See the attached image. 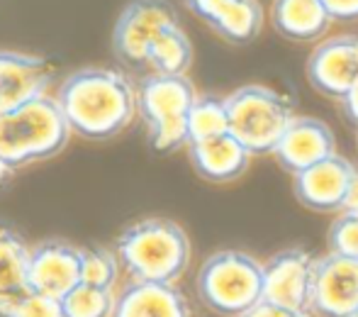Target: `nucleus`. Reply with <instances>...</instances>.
I'll return each instance as SVG.
<instances>
[{
	"mask_svg": "<svg viewBox=\"0 0 358 317\" xmlns=\"http://www.w3.org/2000/svg\"><path fill=\"white\" fill-rule=\"evenodd\" d=\"M195 286L205 308L241 317L264 300V264L246 251L222 249L205 259Z\"/></svg>",
	"mask_w": 358,
	"mask_h": 317,
	"instance_id": "obj_4",
	"label": "nucleus"
},
{
	"mask_svg": "<svg viewBox=\"0 0 358 317\" xmlns=\"http://www.w3.org/2000/svg\"><path fill=\"white\" fill-rule=\"evenodd\" d=\"M341 103V108H344V115L351 120V122L358 127V78H356V83L349 88V93L344 95V98L339 100Z\"/></svg>",
	"mask_w": 358,
	"mask_h": 317,
	"instance_id": "obj_28",
	"label": "nucleus"
},
{
	"mask_svg": "<svg viewBox=\"0 0 358 317\" xmlns=\"http://www.w3.org/2000/svg\"><path fill=\"white\" fill-rule=\"evenodd\" d=\"M354 317H358V313H356V315H354Z\"/></svg>",
	"mask_w": 358,
	"mask_h": 317,
	"instance_id": "obj_31",
	"label": "nucleus"
},
{
	"mask_svg": "<svg viewBox=\"0 0 358 317\" xmlns=\"http://www.w3.org/2000/svg\"><path fill=\"white\" fill-rule=\"evenodd\" d=\"M334 154L336 139L329 125L317 118H302V115L292 118V122L287 125L283 137H280L278 147L273 149V157L278 159V164L285 171H290L292 176L334 157Z\"/></svg>",
	"mask_w": 358,
	"mask_h": 317,
	"instance_id": "obj_13",
	"label": "nucleus"
},
{
	"mask_svg": "<svg viewBox=\"0 0 358 317\" xmlns=\"http://www.w3.org/2000/svg\"><path fill=\"white\" fill-rule=\"evenodd\" d=\"M229 132L251 154H273L280 137L292 122L290 100L268 85H241L227 95Z\"/></svg>",
	"mask_w": 358,
	"mask_h": 317,
	"instance_id": "obj_6",
	"label": "nucleus"
},
{
	"mask_svg": "<svg viewBox=\"0 0 358 317\" xmlns=\"http://www.w3.org/2000/svg\"><path fill=\"white\" fill-rule=\"evenodd\" d=\"M310 310L320 317H354L358 313V259L336 251L317 259Z\"/></svg>",
	"mask_w": 358,
	"mask_h": 317,
	"instance_id": "obj_8",
	"label": "nucleus"
},
{
	"mask_svg": "<svg viewBox=\"0 0 358 317\" xmlns=\"http://www.w3.org/2000/svg\"><path fill=\"white\" fill-rule=\"evenodd\" d=\"M122 269L134 281L176 283L190 264V239L178 223L146 218L129 225L115 244Z\"/></svg>",
	"mask_w": 358,
	"mask_h": 317,
	"instance_id": "obj_2",
	"label": "nucleus"
},
{
	"mask_svg": "<svg viewBox=\"0 0 358 317\" xmlns=\"http://www.w3.org/2000/svg\"><path fill=\"white\" fill-rule=\"evenodd\" d=\"M195 85L185 73H154L142 78L137 88V113L142 115L149 142L156 152H176L188 147V118Z\"/></svg>",
	"mask_w": 358,
	"mask_h": 317,
	"instance_id": "obj_5",
	"label": "nucleus"
},
{
	"mask_svg": "<svg viewBox=\"0 0 358 317\" xmlns=\"http://www.w3.org/2000/svg\"><path fill=\"white\" fill-rule=\"evenodd\" d=\"M29 254L32 246L13 227L0 225V310L29 290Z\"/></svg>",
	"mask_w": 358,
	"mask_h": 317,
	"instance_id": "obj_19",
	"label": "nucleus"
},
{
	"mask_svg": "<svg viewBox=\"0 0 358 317\" xmlns=\"http://www.w3.org/2000/svg\"><path fill=\"white\" fill-rule=\"evenodd\" d=\"M62 308L64 317H113V288H103V286L83 283L80 281L76 288H71L62 298Z\"/></svg>",
	"mask_w": 358,
	"mask_h": 317,
	"instance_id": "obj_22",
	"label": "nucleus"
},
{
	"mask_svg": "<svg viewBox=\"0 0 358 317\" xmlns=\"http://www.w3.org/2000/svg\"><path fill=\"white\" fill-rule=\"evenodd\" d=\"M356 174L358 169L349 159L334 154L295 174V195L305 208L317 213H341L349 205Z\"/></svg>",
	"mask_w": 358,
	"mask_h": 317,
	"instance_id": "obj_9",
	"label": "nucleus"
},
{
	"mask_svg": "<svg viewBox=\"0 0 358 317\" xmlns=\"http://www.w3.org/2000/svg\"><path fill=\"white\" fill-rule=\"evenodd\" d=\"M113 317H190V305L176 283L129 279L115 295Z\"/></svg>",
	"mask_w": 358,
	"mask_h": 317,
	"instance_id": "obj_16",
	"label": "nucleus"
},
{
	"mask_svg": "<svg viewBox=\"0 0 358 317\" xmlns=\"http://www.w3.org/2000/svg\"><path fill=\"white\" fill-rule=\"evenodd\" d=\"M193 64V44H190L188 34L180 29V24L164 29L151 44L149 64L146 66L154 73H185Z\"/></svg>",
	"mask_w": 358,
	"mask_h": 317,
	"instance_id": "obj_20",
	"label": "nucleus"
},
{
	"mask_svg": "<svg viewBox=\"0 0 358 317\" xmlns=\"http://www.w3.org/2000/svg\"><path fill=\"white\" fill-rule=\"evenodd\" d=\"M117 251L105 249V246H80V281L83 283L115 288L120 276Z\"/></svg>",
	"mask_w": 358,
	"mask_h": 317,
	"instance_id": "obj_23",
	"label": "nucleus"
},
{
	"mask_svg": "<svg viewBox=\"0 0 358 317\" xmlns=\"http://www.w3.org/2000/svg\"><path fill=\"white\" fill-rule=\"evenodd\" d=\"M329 251L358 259V210H341L329 227Z\"/></svg>",
	"mask_w": 358,
	"mask_h": 317,
	"instance_id": "obj_25",
	"label": "nucleus"
},
{
	"mask_svg": "<svg viewBox=\"0 0 358 317\" xmlns=\"http://www.w3.org/2000/svg\"><path fill=\"white\" fill-rule=\"evenodd\" d=\"M54 69L44 57L0 49V115L47 93Z\"/></svg>",
	"mask_w": 358,
	"mask_h": 317,
	"instance_id": "obj_14",
	"label": "nucleus"
},
{
	"mask_svg": "<svg viewBox=\"0 0 358 317\" xmlns=\"http://www.w3.org/2000/svg\"><path fill=\"white\" fill-rule=\"evenodd\" d=\"M307 78L320 93L341 100L358 78V34L322 42L307 62Z\"/></svg>",
	"mask_w": 358,
	"mask_h": 317,
	"instance_id": "obj_11",
	"label": "nucleus"
},
{
	"mask_svg": "<svg viewBox=\"0 0 358 317\" xmlns=\"http://www.w3.org/2000/svg\"><path fill=\"white\" fill-rule=\"evenodd\" d=\"M224 132H229L227 100L217 98V95H198L188 118V144L203 142V139Z\"/></svg>",
	"mask_w": 358,
	"mask_h": 317,
	"instance_id": "obj_21",
	"label": "nucleus"
},
{
	"mask_svg": "<svg viewBox=\"0 0 358 317\" xmlns=\"http://www.w3.org/2000/svg\"><path fill=\"white\" fill-rule=\"evenodd\" d=\"M324 5L334 20H358V0H324Z\"/></svg>",
	"mask_w": 358,
	"mask_h": 317,
	"instance_id": "obj_27",
	"label": "nucleus"
},
{
	"mask_svg": "<svg viewBox=\"0 0 358 317\" xmlns=\"http://www.w3.org/2000/svg\"><path fill=\"white\" fill-rule=\"evenodd\" d=\"M271 20L283 37L295 42H315L334 22L324 0H273Z\"/></svg>",
	"mask_w": 358,
	"mask_h": 317,
	"instance_id": "obj_18",
	"label": "nucleus"
},
{
	"mask_svg": "<svg viewBox=\"0 0 358 317\" xmlns=\"http://www.w3.org/2000/svg\"><path fill=\"white\" fill-rule=\"evenodd\" d=\"M346 210H358V174H356L354 190H351V198H349V205H346Z\"/></svg>",
	"mask_w": 358,
	"mask_h": 317,
	"instance_id": "obj_30",
	"label": "nucleus"
},
{
	"mask_svg": "<svg viewBox=\"0 0 358 317\" xmlns=\"http://www.w3.org/2000/svg\"><path fill=\"white\" fill-rule=\"evenodd\" d=\"M80 283V246L64 239H44L29 254V288L62 300Z\"/></svg>",
	"mask_w": 358,
	"mask_h": 317,
	"instance_id": "obj_12",
	"label": "nucleus"
},
{
	"mask_svg": "<svg viewBox=\"0 0 358 317\" xmlns=\"http://www.w3.org/2000/svg\"><path fill=\"white\" fill-rule=\"evenodd\" d=\"M0 317H64V308L59 298L29 288L15 303L0 310Z\"/></svg>",
	"mask_w": 358,
	"mask_h": 317,
	"instance_id": "obj_24",
	"label": "nucleus"
},
{
	"mask_svg": "<svg viewBox=\"0 0 358 317\" xmlns=\"http://www.w3.org/2000/svg\"><path fill=\"white\" fill-rule=\"evenodd\" d=\"M188 157L193 169L213 183H229L239 178L254 154L239 142L231 132L217 134V137L203 139V142L188 144Z\"/></svg>",
	"mask_w": 358,
	"mask_h": 317,
	"instance_id": "obj_17",
	"label": "nucleus"
},
{
	"mask_svg": "<svg viewBox=\"0 0 358 317\" xmlns=\"http://www.w3.org/2000/svg\"><path fill=\"white\" fill-rule=\"evenodd\" d=\"M71 134L59 100L47 93L0 115V154L13 169L57 157Z\"/></svg>",
	"mask_w": 358,
	"mask_h": 317,
	"instance_id": "obj_3",
	"label": "nucleus"
},
{
	"mask_svg": "<svg viewBox=\"0 0 358 317\" xmlns=\"http://www.w3.org/2000/svg\"><path fill=\"white\" fill-rule=\"evenodd\" d=\"M317 259L305 249H285L264 264V300L310 310Z\"/></svg>",
	"mask_w": 358,
	"mask_h": 317,
	"instance_id": "obj_10",
	"label": "nucleus"
},
{
	"mask_svg": "<svg viewBox=\"0 0 358 317\" xmlns=\"http://www.w3.org/2000/svg\"><path fill=\"white\" fill-rule=\"evenodd\" d=\"M241 317H315L312 310H295V308H285L278 303H268V300H261L259 305L244 313Z\"/></svg>",
	"mask_w": 358,
	"mask_h": 317,
	"instance_id": "obj_26",
	"label": "nucleus"
},
{
	"mask_svg": "<svg viewBox=\"0 0 358 317\" xmlns=\"http://www.w3.org/2000/svg\"><path fill=\"white\" fill-rule=\"evenodd\" d=\"M13 174H15V169L3 159V154H0V183H5V181H8Z\"/></svg>",
	"mask_w": 358,
	"mask_h": 317,
	"instance_id": "obj_29",
	"label": "nucleus"
},
{
	"mask_svg": "<svg viewBox=\"0 0 358 317\" xmlns=\"http://www.w3.org/2000/svg\"><path fill=\"white\" fill-rule=\"evenodd\" d=\"M69 127L83 139H110L137 115V88L113 69H78L59 85L57 95Z\"/></svg>",
	"mask_w": 358,
	"mask_h": 317,
	"instance_id": "obj_1",
	"label": "nucleus"
},
{
	"mask_svg": "<svg viewBox=\"0 0 358 317\" xmlns=\"http://www.w3.org/2000/svg\"><path fill=\"white\" fill-rule=\"evenodd\" d=\"M185 5L231 44L254 42L264 24L259 0H185Z\"/></svg>",
	"mask_w": 358,
	"mask_h": 317,
	"instance_id": "obj_15",
	"label": "nucleus"
},
{
	"mask_svg": "<svg viewBox=\"0 0 358 317\" xmlns=\"http://www.w3.org/2000/svg\"><path fill=\"white\" fill-rule=\"evenodd\" d=\"M178 24L169 0H132L113 29V49L127 66L142 69L149 64L151 44L164 29Z\"/></svg>",
	"mask_w": 358,
	"mask_h": 317,
	"instance_id": "obj_7",
	"label": "nucleus"
}]
</instances>
